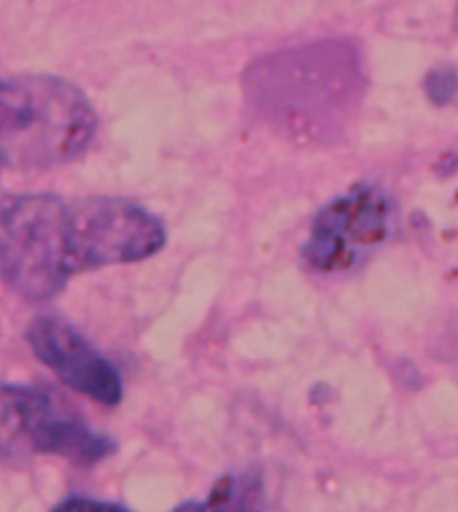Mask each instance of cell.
Instances as JSON below:
<instances>
[{
  "label": "cell",
  "instance_id": "cell-1",
  "mask_svg": "<svg viewBox=\"0 0 458 512\" xmlns=\"http://www.w3.org/2000/svg\"><path fill=\"white\" fill-rule=\"evenodd\" d=\"M162 246V221L122 197L0 200V273L27 300H52L76 273L141 262Z\"/></svg>",
  "mask_w": 458,
  "mask_h": 512
},
{
  "label": "cell",
  "instance_id": "cell-2",
  "mask_svg": "<svg viewBox=\"0 0 458 512\" xmlns=\"http://www.w3.org/2000/svg\"><path fill=\"white\" fill-rule=\"evenodd\" d=\"M95 130V108L68 81L0 79V181L73 162L92 143Z\"/></svg>",
  "mask_w": 458,
  "mask_h": 512
},
{
  "label": "cell",
  "instance_id": "cell-3",
  "mask_svg": "<svg viewBox=\"0 0 458 512\" xmlns=\"http://www.w3.org/2000/svg\"><path fill=\"white\" fill-rule=\"evenodd\" d=\"M114 451V440L89 429L52 394L30 386H0V459L49 453L76 467H92Z\"/></svg>",
  "mask_w": 458,
  "mask_h": 512
},
{
  "label": "cell",
  "instance_id": "cell-4",
  "mask_svg": "<svg viewBox=\"0 0 458 512\" xmlns=\"http://www.w3.org/2000/svg\"><path fill=\"white\" fill-rule=\"evenodd\" d=\"M397 224L394 200L380 186L362 184L337 197L313 221L302 259L318 273H348L383 246Z\"/></svg>",
  "mask_w": 458,
  "mask_h": 512
},
{
  "label": "cell",
  "instance_id": "cell-5",
  "mask_svg": "<svg viewBox=\"0 0 458 512\" xmlns=\"http://www.w3.org/2000/svg\"><path fill=\"white\" fill-rule=\"evenodd\" d=\"M27 343L33 354L84 397L95 399L100 405L114 407L122 399V378L106 356L92 348L87 337L79 335L62 318L38 316L27 327Z\"/></svg>",
  "mask_w": 458,
  "mask_h": 512
},
{
  "label": "cell",
  "instance_id": "cell-6",
  "mask_svg": "<svg viewBox=\"0 0 458 512\" xmlns=\"http://www.w3.org/2000/svg\"><path fill=\"white\" fill-rule=\"evenodd\" d=\"M265 483L256 472L224 475L200 502L178 504L173 512H265Z\"/></svg>",
  "mask_w": 458,
  "mask_h": 512
},
{
  "label": "cell",
  "instance_id": "cell-7",
  "mask_svg": "<svg viewBox=\"0 0 458 512\" xmlns=\"http://www.w3.org/2000/svg\"><path fill=\"white\" fill-rule=\"evenodd\" d=\"M52 512H130L124 510L122 504L114 502H100V499H84V496H71L54 507Z\"/></svg>",
  "mask_w": 458,
  "mask_h": 512
}]
</instances>
